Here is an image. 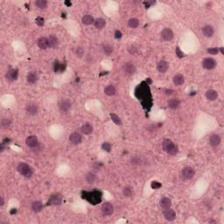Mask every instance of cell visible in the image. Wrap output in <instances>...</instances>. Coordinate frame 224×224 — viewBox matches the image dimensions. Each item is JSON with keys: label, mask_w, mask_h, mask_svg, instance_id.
<instances>
[{"label": "cell", "mask_w": 224, "mask_h": 224, "mask_svg": "<svg viewBox=\"0 0 224 224\" xmlns=\"http://www.w3.org/2000/svg\"><path fill=\"white\" fill-rule=\"evenodd\" d=\"M135 95H136V96H137V98L138 100L143 101V104L145 103L147 104H149V106H152V104L148 103V100L151 101L152 96H151L150 89H149L147 84H145V82H142L141 84H139L137 87V89H136Z\"/></svg>", "instance_id": "1"}, {"label": "cell", "mask_w": 224, "mask_h": 224, "mask_svg": "<svg viewBox=\"0 0 224 224\" xmlns=\"http://www.w3.org/2000/svg\"><path fill=\"white\" fill-rule=\"evenodd\" d=\"M102 193L100 191H92V192H84L82 198L87 200L90 204L96 205L102 201Z\"/></svg>", "instance_id": "2"}, {"label": "cell", "mask_w": 224, "mask_h": 224, "mask_svg": "<svg viewBox=\"0 0 224 224\" xmlns=\"http://www.w3.org/2000/svg\"><path fill=\"white\" fill-rule=\"evenodd\" d=\"M162 149L170 155H176L179 152V148L171 139H164L162 142Z\"/></svg>", "instance_id": "3"}, {"label": "cell", "mask_w": 224, "mask_h": 224, "mask_svg": "<svg viewBox=\"0 0 224 224\" xmlns=\"http://www.w3.org/2000/svg\"><path fill=\"white\" fill-rule=\"evenodd\" d=\"M17 169H18V172L26 178H30L33 174V171L32 167L26 163H19Z\"/></svg>", "instance_id": "4"}, {"label": "cell", "mask_w": 224, "mask_h": 224, "mask_svg": "<svg viewBox=\"0 0 224 224\" xmlns=\"http://www.w3.org/2000/svg\"><path fill=\"white\" fill-rule=\"evenodd\" d=\"M217 66L216 61L212 58V57H208V58H205L202 61V67L203 68L207 70H212L214 69L215 67Z\"/></svg>", "instance_id": "5"}, {"label": "cell", "mask_w": 224, "mask_h": 224, "mask_svg": "<svg viewBox=\"0 0 224 224\" xmlns=\"http://www.w3.org/2000/svg\"><path fill=\"white\" fill-rule=\"evenodd\" d=\"M194 174H195V172H194V168L191 167V166L184 167L181 172V177L186 180H192L194 177Z\"/></svg>", "instance_id": "6"}, {"label": "cell", "mask_w": 224, "mask_h": 224, "mask_svg": "<svg viewBox=\"0 0 224 224\" xmlns=\"http://www.w3.org/2000/svg\"><path fill=\"white\" fill-rule=\"evenodd\" d=\"M161 38L164 41H171L173 37H174V34H173V32L172 31L171 28H164L161 32Z\"/></svg>", "instance_id": "7"}, {"label": "cell", "mask_w": 224, "mask_h": 224, "mask_svg": "<svg viewBox=\"0 0 224 224\" xmlns=\"http://www.w3.org/2000/svg\"><path fill=\"white\" fill-rule=\"evenodd\" d=\"M101 210H102V213H103V215L109 216V215H111L112 214L114 213V206L112 205L111 203L105 202L103 204Z\"/></svg>", "instance_id": "8"}, {"label": "cell", "mask_w": 224, "mask_h": 224, "mask_svg": "<svg viewBox=\"0 0 224 224\" xmlns=\"http://www.w3.org/2000/svg\"><path fill=\"white\" fill-rule=\"evenodd\" d=\"M71 102H70L68 99H62L60 103H59V109H60V111L62 112V113H67V112L69 111V110L71 109Z\"/></svg>", "instance_id": "9"}, {"label": "cell", "mask_w": 224, "mask_h": 224, "mask_svg": "<svg viewBox=\"0 0 224 224\" xmlns=\"http://www.w3.org/2000/svg\"><path fill=\"white\" fill-rule=\"evenodd\" d=\"M26 111L30 116H35L39 112V107L34 103H29L26 106Z\"/></svg>", "instance_id": "10"}, {"label": "cell", "mask_w": 224, "mask_h": 224, "mask_svg": "<svg viewBox=\"0 0 224 224\" xmlns=\"http://www.w3.org/2000/svg\"><path fill=\"white\" fill-rule=\"evenodd\" d=\"M69 141L73 145H79L82 141V136L81 133L77 132V131H74V132L70 134Z\"/></svg>", "instance_id": "11"}, {"label": "cell", "mask_w": 224, "mask_h": 224, "mask_svg": "<svg viewBox=\"0 0 224 224\" xmlns=\"http://www.w3.org/2000/svg\"><path fill=\"white\" fill-rule=\"evenodd\" d=\"M26 144L29 148L31 149H34L36 147L39 145V140H38V138L36 136H29L26 138Z\"/></svg>", "instance_id": "12"}, {"label": "cell", "mask_w": 224, "mask_h": 224, "mask_svg": "<svg viewBox=\"0 0 224 224\" xmlns=\"http://www.w3.org/2000/svg\"><path fill=\"white\" fill-rule=\"evenodd\" d=\"M123 69H124V72L125 75H132L133 74L136 73L137 68H136V66L132 62H126L124 65Z\"/></svg>", "instance_id": "13"}, {"label": "cell", "mask_w": 224, "mask_h": 224, "mask_svg": "<svg viewBox=\"0 0 224 224\" xmlns=\"http://www.w3.org/2000/svg\"><path fill=\"white\" fill-rule=\"evenodd\" d=\"M62 203V197L60 194H54L49 199L47 205H54V206H60Z\"/></svg>", "instance_id": "14"}, {"label": "cell", "mask_w": 224, "mask_h": 224, "mask_svg": "<svg viewBox=\"0 0 224 224\" xmlns=\"http://www.w3.org/2000/svg\"><path fill=\"white\" fill-rule=\"evenodd\" d=\"M164 217L168 222H173V221H174L175 218H176V213H175L174 210H173L170 208H167V209H165V211H164Z\"/></svg>", "instance_id": "15"}, {"label": "cell", "mask_w": 224, "mask_h": 224, "mask_svg": "<svg viewBox=\"0 0 224 224\" xmlns=\"http://www.w3.org/2000/svg\"><path fill=\"white\" fill-rule=\"evenodd\" d=\"M202 34L207 38H212L215 34V29L212 26L207 25L202 27Z\"/></svg>", "instance_id": "16"}, {"label": "cell", "mask_w": 224, "mask_h": 224, "mask_svg": "<svg viewBox=\"0 0 224 224\" xmlns=\"http://www.w3.org/2000/svg\"><path fill=\"white\" fill-rule=\"evenodd\" d=\"M168 68H169V63L165 60H161L157 64V70L159 73H166Z\"/></svg>", "instance_id": "17"}, {"label": "cell", "mask_w": 224, "mask_h": 224, "mask_svg": "<svg viewBox=\"0 0 224 224\" xmlns=\"http://www.w3.org/2000/svg\"><path fill=\"white\" fill-rule=\"evenodd\" d=\"M221 141H222V138H221L220 135H218V134H214V135H212V136L209 138V139H208L209 145L213 147L218 146V145L221 144Z\"/></svg>", "instance_id": "18"}, {"label": "cell", "mask_w": 224, "mask_h": 224, "mask_svg": "<svg viewBox=\"0 0 224 224\" xmlns=\"http://www.w3.org/2000/svg\"><path fill=\"white\" fill-rule=\"evenodd\" d=\"M37 45L42 50L47 49V47H49L48 39L46 38V37H40V38H39L38 40H37Z\"/></svg>", "instance_id": "19"}, {"label": "cell", "mask_w": 224, "mask_h": 224, "mask_svg": "<svg viewBox=\"0 0 224 224\" xmlns=\"http://www.w3.org/2000/svg\"><path fill=\"white\" fill-rule=\"evenodd\" d=\"M5 76H6V79H8L11 82L16 81L19 77V71H18V69H14V68L8 70Z\"/></svg>", "instance_id": "20"}, {"label": "cell", "mask_w": 224, "mask_h": 224, "mask_svg": "<svg viewBox=\"0 0 224 224\" xmlns=\"http://www.w3.org/2000/svg\"><path fill=\"white\" fill-rule=\"evenodd\" d=\"M38 80H39V76H38L37 73H35V72L29 73L26 76V81L30 85H33V84L37 83Z\"/></svg>", "instance_id": "21"}, {"label": "cell", "mask_w": 224, "mask_h": 224, "mask_svg": "<svg viewBox=\"0 0 224 224\" xmlns=\"http://www.w3.org/2000/svg\"><path fill=\"white\" fill-rule=\"evenodd\" d=\"M159 205L160 207L163 208V209H167V208H170L172 207V201L167 198V197H164L162 198L159 201Z\"/></svg>", "instance_id": "22"}, {"label": "cell", "mask_w": 224, "mask_h": 224, "mask_svg": "<svg viewBox=\"0 0 224 224\" xmlns=\"http://www.w3.org/2000/svg\"><path fill=\"white\" fill-rule=\"evenodd\" d=\"M180 105V102L177 98H172V99H169L168 100L167 106L171 110H176V109H178Z\"/></svg>", "instance_id": "23"}, {"label": "cell", "mask_w": 224, "mask_h": 224, "mask_svg": "<svg viewBox=\"0 0 224 224\" xmlns=\"http://www.w3.org/2000/svg\"><path fill=\"white\" fill-rule=\"evenodd\" d=\"M206 98L208 101H215L218 98V93L215 89H208L206 92Z\"/></svg>", "instance_id": "24"}, {"label": "cell", "mask_w": 224, "mask_h": 224, "mask_svg": "<svg viewBox=\"0 0 224 224\" xmlns=\"http://www.w3.org/2000/svg\"><path fill=\"white\" fill-rule=\"evenodd\" d=\"M48 43H49V47L51 48H55L58 47L59 45V40L56 36H54V35H51L49 36L48 38Z\"/></svg>", "instance_id": "25"}, {"label": "cell", "mask_w": 224, "mask_h": 224, "mask_svg": "<svg viewBox=\"0 0 224 224\" xmlns=\"http://www.w3.org/2000/svg\"><path fill=\"white\" fill-rule=\"evenodd\" d=\"M82 24H83V25L89 26V25L94 24L95 19H94L93 16H91V15H89V14H86V15H84L83 17L82 18Z\"/></svg>", "instance_id": "26"}, {"label": "cell", "mask_w": 224, "mask_h": 224, "mask_svg": "<svg viewBox=\"0 0 224 224\" xmlns=\"http://www.w3.org/2000/svg\"><path fill=\"white\" fill-rule=\"evenodd\" d=\"M184 82H185V78L182 75H180V74L175 75L173 78V82L175 86H180L184 83Z\"/></svg>", "instance_id": "27"}, {"label": "cell", "mask_w": 224, "mask_h": 224, "mask_svg": "<svg viewBox=\"0 0 224 224\" xmlns=\"http://www.w3.org/2000/svg\"><path fill=\"white\" fill-rule=\"evenodd\" d=\"M32 209L33 210L35 213H40L43 209V204L40 201H35L32 204Z\"/></svg>", "instance_id": "28"}, {"label": "cell", "mask_w": 224, "mask_h": 224, "mask_svg": "<svg viewBox=\"0 0 224 224\" xmlns=\"http://www.w3.org/2000/svg\"><path fill=\"white\" fill-rule=\"evenodd\" d=\"M81 131L84 135H89L93 132V126L91 125L90 124H84L81 127Z\"/></svg>", "instance_id": "29"}, {"label": "cell", "mask_w": 224, "mask_h": 224, "mask_svg": "<svg viewBox=\"0 0 224 224\" xmlns=\"http://www.w3.org/2000/svg\"><path fill=\"white\" fill-rule=\"evenodd\" d=\"M94 26H95V27L96 28V29L101 30V29H103L106 26V21L103 18H98L94 22Z\"/></svg>", "instance_id": "30"}, {"label": "cell", "mask_w": 224, "mask_h": 224, "mask_svg": "<svg viewBox=\"0 0 224 224\" xmlns=\"http://www.w3.org/2000/svg\"><path fill=\"white\" fill-rule=\"evenodd\" d=\"M104 93L105 95H107L109 96H113L116 95L117 89H116L115 86H113V85H108L104 89Z\"/></svg>", "instance_id": "31"}, {"label": "cell", "mask_w": 224, "mask_h": 224, "mask_svg": "<svg viewBox=\"0 0 224 224\" xmlns=\"http://www.w3.org/2000/svg\"><path fill=\"white\" fill-rule=\"evenodd\" d=\"M65 68H66V65L64 64L63 65L62 63L59 62L58 61H54V72H63L64 70H65Z\"/></svg>", "instance_id": "32"}, {"label": "cell", "mask_w": 224, "mask_h": 224, "mask_svg": "<svg viewBox=\"0 0 224 224\" xmlns=\"http://www.w3.org/2000/svg\"><path fill=\"white\" fill-rule=\"evenodd\" d=\"M86 181L88 182L89 184H93L94 182L96 180V175L94 173H88L86 177Z\"/></svg>", "instance_id": "33"}, {"label": "cell", "mask_w": 224, "mask_h": 224, "mask_svg": "<svg viewBox=\"0 0 224 224\" xmlns=\"http://www.w3.org/2000/svg\"><path fill=\"white\" fill-rule=\"evenodd\" d=\"M128 26L131 28H137L139 26V20L136 18H132L128 21Z\"/></svg>", "instance_id": "34"}, {"label": "cell", "mask_w": 224, "mask_h": 224, "mask_svg": "<svg viewBox=\"0 0 224 224\" xmlns=\"http://www.w3.org/2000/svg\"><path fill=\"white\" fill-rule=\"evenodd\" d=\"M103 54H106V55H110L112 53L114 52V48H113V47H111L110 45H104L103 47Z\"/></svg>", "instance_id": "35"}, {"label": "cell", "mask_w": 224, "mask_h": 224, "mask_svg": "<svg viewBox=\"0 0 224 224\" xmlns=\"http://www.w3.org/2000/svg\"><path fill=\"white\" fill-rule=\"evenodd\" d=\"M35 5L39 9L44 10V9H46L47 7V2L46 0H37L35 2Z\"/></svg>", "instance_id": "36"}, {"label": "cell", "mask_w": 224, "mask_h": 224, "mask_svg": "<svg viewBox=\"0 0 224 224\" xmlns=\"http://www.w3.org/2000/svg\"><path fill=\"white\" fill-rule=\"evenodd\" d=\"M110 117H111L112 121H113L117 125H122V121H121L120 117H119L117 114L112 113V114H110Z\"/></svg>", "instance_id": "37"}, {"label": "cell", "mask_w": 224, "mask_h": 224, "mask_svg": "<svg viewBox=\"0 0 224 224\" xmlns=\"http://www.w3.org/2000/svg\"><path fill=\"white\" fill-rule=\"evenodd\" d=\"M10 125H11V120L9 118L5 117V118L1 120V126H2L3 129H8L10 127Z\"/></svg>", "instance_id": "38"}, {"label": "cell", "mask_w": 224, "mask_h": 224, "mask_svg": "<svg viewBox=\"0 0 224 224\" xmlns=\"http://www.w3.org/2000/svg\"><path fill=\"white\" fill-rule=\"evenodd\" d=\"M102 148H103V150L105 151V152H111V145L109 143V142H104L103 145H102Z\"/></svg>", "instance_id": "39"}, {"label": "cell", "mask_w": 224, "mask_h": 224, "mask_svg": "<svg viewBox=\"0 0 224 224\" xmlns=\"http://www.w3.org/2000/svg\"><path fill=\"white\" fill-rule=\"evenodd\" d=\"M123 194L126 198H130L131 196L132 195V190L131 187H125L123 191Z\"/></svg>", "instance_id": "40"}, {"label": "cell", "mask_w": 224, "mask_h": 224, "mask_svg": "<svg viewBox=\"0 0 224 224\" xmlns=\"http://www.w3.org/2000/svg\"><path fill=\"white\" fill-rule=\"evenodd\" d=\"M75 54L76 55L79 57V58H82L83 57L84 55V50L82 47H77L76 50H75Z\"/></svg>", "instance_id": "41"}, {"label": "cell", "mask_w": 224, "mask_h": 224, "mask_svg": "<svg viewBox=\"0 0 224 224\" xmlns=\"http://www.w3.org/2000/svg\"><path fill=\"white\" fill-rule=\"evenodd\" d=\"M208 53L210 54H217L219 53V48L218 47H212V48H208Z\"/></svg>", "instance_id": "42"}, {"label": "cell", "mask_w": 224, "mask_h": 224, "mask_svg": "<svg viewBox=\"0 0 224 224\" xmlns=\"http://www.w3.org/2000/svg\"><path fill=\"white\" fill-rule=\"evenodd\" d=\"M161 185L160 183H159L158 181H152V184H151V187H152V189H159L161 187Z\"/></svg>", "instance_id": "43"}, {"label": "cell", "mask_w": 224, "mask_h": 224, "mask_svg": "<svg viewBox=\"0 0 224 224\" xmlns=\"http://www.w3.org/2000/svg\"><path fill=\"white\" fill-rule=\"evenodd\" d=\"M35 22H36V24H37V25H38L39 26H42L44 25V23H45V21H44V19H43V18H41V17H38V18L36 19Z\"/></svg>", "instance_id": "44"}, {"label": "cell", "mask_w": 224, "mask_h": 224, "mask_svg": "<svg viewBox=\"0 0 224 224\" xmlns=\"http://www.w3.org/2000/svg\"><path fill=\"white\" fill-rule=\"evenodd\" d=\"M176 55L178 56L179 58H182V57H184V54L182 53V51H180V49L179 47L176 48Z\"/></svg>", "instance_id": "45"}, {"label": "cell", "mask_w": 224, "mask_h": 224, "mask_svg": "<svg viewBox=\"0 0 224 224\" xmlns=\"http://www.w3.org/2000/svg\"><path fill=\"white\" fill-rule=\"evenodd\" d=\"M128 52H129L131 54H136V52H137V48H136L134 46H131V47H130L128 48Z\"/></svg>", "instance_id": "46"}, {"label": "cell", "mask_w": 224, "mask_h": 224, "mask_svg": "<svg viewBox=\"0 0 224 224\" xmlns=\"http://www.w3.org/2000/svg\"><path fill=\"white\" fill-rule=\"evenodd\" d=\"M122 35H123L122 34V33H121L119 30H117V31L115 32V38H116V39H117V40L122 38Z\"/></svg>", "instance_id": "47"}, {"label": "cell", "mask_w": 224, "mask_h": 224, "mask_svg": "<svg viewBox=\"0 0 224 224\" xmlns=\"http://www.w3.org/2000/svg\"><path fill=\"white\" fill-rule=\"evenodd\" d=\"M4 203H5L4 198H3V197H1V198H0V205H1V206H3V205H4Z\"/></svg>", "instance_id": "48"}]
</instances>
